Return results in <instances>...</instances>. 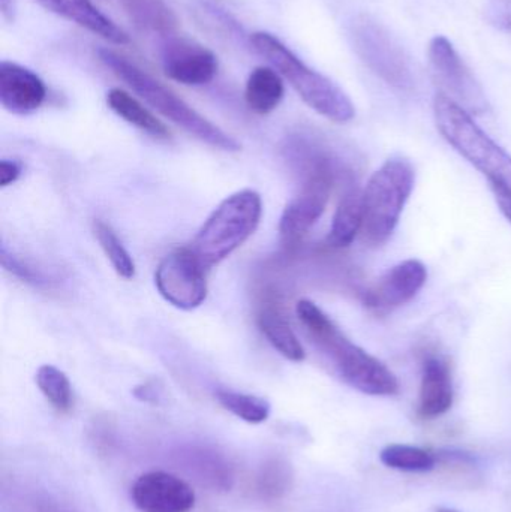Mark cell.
I'll use <instances>...</instances> for the list:
<instances>
[{
    "mask_svg": "<svg viewBox=\"0 0 511 512\" xmlns=\"http://www.w3.org/2000/svg\"><path fill=\"white\" fill-rule=\"evenodd\" d=\"M333 188L332 168L321 159L312 167L299 194L285 206L279 219V234L285 243H296L320 221Z\"/></svg>",
    "mask_w": 511,
    "mask_h": 512,
    "instance_id": "obj_10",
    "label": "cell"
},
{
    "mask_svg": "<svg viewBox=\"0 0 511 512\" xmlns=\"http://www.w3.org/2000/svg\"><path fill=\"white\" fill-rule=\"evenodd\" d=\"M486 18L492 26L511 33V0H489Z\"/></svg>",
    "mask_w": 511,
    "mask_h": 512,
    "instance_id": "obj_27",
    "label": "cell"
},
{
    "mask_svg": "<svg viewBox=\"0 0 511 512\" xmlns=\"http://www.w3.org/2000/svg\"><path fill=\"white\" fill-rule=\"evenodd\" d=\"M297 318L314 345L335 364L345 384L368 396H395L399 381L395 373L374 355L354 345L335 322L311 300H300Z\"/></svg>",
    "mask_w": 511,
    "mask_h": 512,
    "instance_id": "obj_1",
    "label": "cell"
},
{
    "mask_svg": "<svg viewBox=\"0 0 511 512\" xmlns=\"http://www.w3.org/2000/svg\"><path fill=\"white\" fill-rule=\"evenodd\" d=\"M428 54L432 74L443 89L441 93L458 102L468 113H483L488 108L482 86L446 36H434Z\"/></svg>",
    "mask_w": 511,
    "mask_h": 512,
    "instance_id": "obj_9",
    "label": "cell"
},
{
    "mask_svg": "<svg viewBox=\"0 0 511 512\" xmlns=\"http://www.w3.org/2000/svg\"><path fill=\"white\" fill-rule=\"evenodd\" d=\"M428 280L426 265L419 259H405L393 265L363 294V304L372 312L387 313L410 303Z\"/></svg>",
    "mask_w": 511,
    "mask_h": 512,
    "instance_id": "obj_11",
    "label": "cell"
},
{
    "mask_svg": "<svg viewBox=\"0 0 511 512\" xmlns=\"http://www.w3.org/2000/svg\"><path fill=\"white\" fill-rule=\"evenodd\" d=\"M93 234L98 240L99 246L113 265L114 271L123 279L129 280L135 276V262L125 246L120 242L117 234L110 225L102 221L93 222Z\"/></svg>",
    "mask_w": 511,
    "mask_h": 512,
    "instance_id": "obj_25",
    "label": "cell"
},
{
    "mask_svg": "<svg viewBox=\"0 0 511 512\" xmlns=\"http://www.w3.org/2000/svg\"><path fill=\"white\" fill-rule=\"evenodd\" d=\"M414 185L416 170L408 159H389L372 174L363 189V242L377 248L392 237Z\"/></svg>",
    "mask_w": 511,
    "mask_h": 512,
    "instance_id": "obj_4",
    "label": "cell"
},
{
    "mask_svg": "<svg viewBox=\"0 0 511 512\" xmlns=\"http://www.w3.org/2000/svg\"><path fill=\"white\" fill-rule=\"evenodd\" d=\"M350 36L357 56L384 83L398 90L413 89L410 59L383 24L360 15L351 24Z\"/></svg>",
    "mask_w": 511,
    "mask_h": 512,
    "instance_id": "obj_7",
    "label": "cell"
},
{
    "mask_svg": "<svg viewBox=\"0 0 511 512\" xmlns=\"http://www.w3.org/2000/svg\"><path fill=\"white\" fill-rule=\"evenodd\" d=\"M107 104L117 116L122 117L125 122L131 123L135 128L141 129L146 134L155 138L170 137V129L152 113L147 110L140 101L129 95L125 90L111 89L107 93Z\"/></svg>",
    "mask_w": 511,
    "mask_h": 512,
    "instance_id": "obj_20",
    "label": "cell"
},
{
    "mask_svg": "<svg viewBox=\"0 0 511 512\" xmlns=\"http://www.w3.org/2000/svg\"><path fill=\"white\" fill-rule=\"evenodd\" d=\"M21 173H23V165L20 162L14 161V159H3L0 162V186L6 188V186L17 182Z\"/></svg>",
    "mask_w": 511,
    "mask_h": 512,
    "instance_id": "obj_29",
    "label": "cell"
},
{
    "mask_svg": "<svg viewBox=\"0 0 511 512\" xmlns=\"http://www.w3.org/2000/svg\"><path fill=\"white\" fill-rule=\"evenodd\" d=\"M0 11H2L3 20L14 21L17 14V2L15 0H0Z\"/></svg>",
    "mask_w": 511,
    "mask_h": 512,
    "instance_id": "obj_30",
    "label": "cell"
},
{
    "mask_svg": "<svg viewBox=\"0 0 511 512\" xmlns=\"http://www.w3.org/2000/svg\"><path fill=\"white\" fill-rule=\"evenodd\" d=\"M285 95L284 80L276 69L258 66L249 74L245 87V101L254 113H272L279 107Z\"/></svg>",
    "mask_w": 511,
    "mask_h": 512,
    "instance_id": "obj_18",
    "label": "cell"
},
{
    "mask_svg": "<svg viewBox=\"0 0 511 512\" xmlns=\"http://www.w3.org/2000/svg\"><path fill=\"white\" fill-rule=\"evenodd\" d=\"M251 44L293 86L303 102L320 116L335 123H348L356 117L350 96L335 81L309 68L272 33L255 32L251 36Z\"/></svg>",
    "mask_w": 511,
    "mask_h": 512,
    "instance_id": "obj_3",
    "label": "cell"
},
{
    "mask_svg": "<svg viewBox=\"0 0 511 512\" xmlns=\"http://www.w3.org/2000/svg\"><path fill=\"white\" fill-rule=\"evenodd\" d=\"M258 327L282 357L294 363L305 360V349L279 307H263L258 313Z\"/></svg>",
    "mask_w": 511,
    "mask_h": 512,
    "instance_id": "obj_19",
    "label": "cell"
},
{
    "mask_svg": "<svg viewBox=\"0 0 511 512\" xmlns=\"http://www.w3.org/2000/svg\"><path fill=\"white\" fill-rule=\"evenodd\" d=\"M47 98L44 81L24 66L0 63V102L9 113L26 116L41 108Z\"/></svg>",
    "mask_w": 511,
    "mask_h": 512,
    "instance_id": "obj_14",
    "label": "cell"
},
{
    "mask_svg": "<svg viewBox=\"0 0 511 512\" xmlns=\"http://www.w3.org/2000/svg\"><path fill=\"white\" fill-rule=\"evenodd\" d=\"M36 385L57 412L66 414L71 411L74 403L71 382L62 370L51 364H44L36 372Z\"/></svg>",
    "mask_w": 511,
    "mask_h": 512,
    "instance_id": "obj_23",
    "label": "cell"
},
{
    "mask_svg": "<svg viewBox=\"0 0 511 512\" xmlns=\"http://www.w3.org/2000/svg\"><path fill=\"white\" fill-rule=\"evenodd\" d=\"M455 400L452 372L449 364L440 357L426 358L420 381L419 415L434 420L447 414Z\"/></svg>",
    "mask_w": 511,
    "mask_h": 512,
    "instance_id": "obj_15",
    "label": "cell"
},
{
    "mask_svg": "<svg viewBox=\"0 0 511 512\" xmlns=\"http://www.w3.org/2000/svg\"><path fill=\"white\" fill-rule=\"evenodd\" d=\"M42 8L78 24L83 29L107 39L111 44L128 45V33L102 14L90 0H36Z\"/></svg>",
    "mask_w": 511,
    "mask_h": 512,
    "instance_id": "obj_16",
    "label": "cell"
},
{
    "mask_svg": "<svg viewBox=\"0 0 511 512\" xmlns=\"http://www.w3.org/2000/svg\"><path fill=\"white\" fill-rule=\"evenodd\" d=\"M98 57L114 75L125 81L150 107L155 108L162 116L185 129L198 140L224 152H239L242 149V144L236 138L201 116L176 93L171 92L168 87L138 68L122 54L110 48H99Z\"/></svg>",
    "mask_w": 511,
    "mask_h": 512,
    "instance_id": "obj_2",
    "label": "cell"
},
{
    "mask_svg": "<svg viewBox=\"0 0 511 512\" xmlns=\"http://www.w3.org/2000/svg\"><path fill=\"white\" fill-rule=\"evenodd\" d=\"M363 227V191L351 186L342 195L333 215L327 245L333 249H345L353 245Z\"/></svg>",
    "mask_w": 511,
    "mask_h": 512,
    "instance_id": "obj_17",
    "label": "cell"
},
{
    "mask_svg": "<svg viewBox=\"0 0 511 512\" xmlns=\"http://www.w3.org/2000/svg\"><path fill=\"white\" fill-rule=\"evenodd\" d=\"M216 399L221 403L222 408L249 424L264 423L270 415V403L254 394L218 390Z\"/></svg>",
    "mask_w": 511,
    "mask_h": 512,
    "instance_id": "obj_24",
    "label": "cell"
},
{
    "mask_svg": "<svg viewBox=\"0 0 511 512\" xmlns=\"http://www.w3.org/2000/svg\"><path fill=\"white\" fill-rule=\"evenodd\" d=\"M380 460L387 468L402 472H429L437 466L434 454L407 444L387 445Z\"/></svg>",
    "mask_w": 511,
    "mask_h": 512,
    "instance_id": "obj_22",
    "label": "cell"
},
{
    "mask_svg": "<svg viewBox=\"0 0 511 512\" xmlns=\"http://www.w3.org/2000/svg\"><path fill=\"white\" fill-rule=\"evenodd\" d=\"M489 186L494 192L495 200H497L498 207L501 213L506 216L507 221L511 224V188L500 180L488 179Z\"/></svg>",
    "mask_w": 511,
    "mask_h": 512,
    "instance_id": "obj_28",
    "label": "cell"
},
{
    "mask_svg": "<svg viewBox=\"0 0 511 512\" xmlns=\"http://www.w3.org/2000/svg\"><path fill=\"white\" fill-rule=\"evenodd\" d=\"M206 268L191 248L176 249L159 262L155 285L171 306L182 310L200 307L207 297Z\"/></svg>",
    "mask_w": 511,
    "mask_h": 512,
    "instance_id": "obj_8",
    "label": "cell"
},
{
    "mask_svg": "<svg viewBox=\"0 0 511 512\" xmlns=\"http://www.w3.org/2000/svg\"><path fill=\"white\" fill-rule=\"evenodd\" d=\"M434 117L444 140L486 179L500 180L511 188V155L498 146L464 107L444 93L434 98Z\"/></svg>",
    "mask_w": 511,
    "mask_h": 512,
    "instance_id": "obj_6",
    "label": "cell"
},
{
    "mask_svg": "<svg viewBox=\"0 0 511 512\" xmlns=\"http://www.w3.org/2000/svg\"><path fill=\"white\" fill-rule=\"evenodd\" d=\"M165 75L185 86H204L218 74L219 62L212 50L188 38L168 39L162 48Z\"/></svg>",
    "mask_w": 511,
    "mask_h": 512,
    "instance_id": "obj_12",
    "label": "cell"
},
{
    "mask_svg": "<svg viewBox=\"0 0 511 512\" xmlns=\"http://www.w3.org/2000/svg\"><path fill=\"white\" fill-rule=\"evenodd\" d=\"M435 512H461L458 510H453V508L440 507L435 510Z\"/></svg>",
    "mask_w": 511,
    "mask_h": 512,
    "instance_id": "obj_31",
    "label": "cell"
},
{
    "mask_svg": "<svg viewBox=\"0 0 511 512\" xmlns=\"http://www.w3.org/2000/svg\"><path fill=\"white\" fill-rule=\"evenodd\" d=\"M131 498L141 512H189L195 507L191 486L167 472L141 475L132 486Z\"/></svg>",
    "mask_w": 511,
    "mask_h": 512,
    "instance_id": "obj_13",
    "label": "cell"
},
{
    "mask_svg": "<svg viewBox=\"0 0 511 512\" xmlns=\"http://www.w3.org/2000/svg\"><path fill=\"white\" fill-rule=\"evenodd\" d=\"M135 26L147 32L170 35L177 27V17L164 0H120Z\"/></svg>",
    "mask_w": 511,
    "mask_h": 512,
    "instance_id": "obj_21",
    "label": "cell"
},
{
    "mask_svg": "<svg viewBox=\"0 0 511 512\" xmlns=\"http://www.w3.org/2000/svg\"><path fill=\"white\" fill-rule=\"evenodd\" d=\"M279 462H272L267 465L266 471L260 478V487L264 493H269L272 496H278L279 493L285 492L287 487L288 474Z\"/></svg>",
    "mask_w": 511,
    "mask_h": 512,
    "instance_id": "obj_26",
    "label": "cell"
},
{
    "mask_svg": "<svg viewBox=\"0 0 511 512\" xmlns=\"http://www.w3.org/2000/svg\"><path fill=\"white\" fill-rule=\"evenodd\" d=\"M263 201L252 189L225 198L209 216L192 242L191 249L204 268H212L240 248L260 225Z\"/></svg>",
    "mask_w": 511,
    "mask_h": 512,
    "instance_id": "obj_5",
    "label": "cell"
}]
</instances>
